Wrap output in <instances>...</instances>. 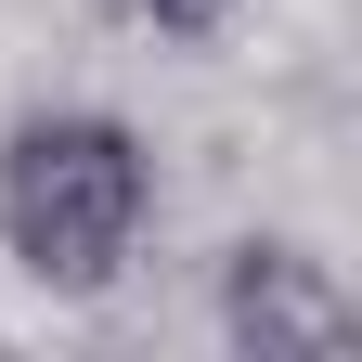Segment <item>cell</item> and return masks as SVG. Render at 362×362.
I'll use <instances>...</instances> for the list:
<instances>
[{"label": "cell", "mask_w": 362, "mask_h": 362, "mask_svg": "<svg viewBox=\"0 0 362 362\" xmlns=\"http://www.w3.org/2000/svg\"><path fill=\"white\" fill-rule=\"evenodd\" d=\"M156 233V143L104 104H39L0 129V259L39 298H104Z\"/></svg>", "instance_id": "cell-1"}, {"label": "cell", "mask_w": 362, "mask_h": 362, "mask_svg": "<svg viewBox=\"0 0 362 362\" xmlns=\"http://www.w3.org/2000/svg\"><path fill=\"white\" fill-rule=\"evenodd\" d=\"M207 310H220V349L233 362H324V349L362 337V298L337 285V259H310L285 233H233L220 246Z\"/></svg>", "instance_id": "cell-2"}, {"label": "cell", "mask_w": 362, "mask_h": 362, "mask_svg": "<svg viewBox=\"0 0 362 362\" xmlns=\"http://www.w3.org/2000/svg\"><path fill=\"white\" fill-rule=\"evenodd\" d=\"M129 13H143L156 39H181V52H207V39H220V26H233V13H246V0H129Z\"/></svg>", "instance_id": "cell-3"}]
</instances>
